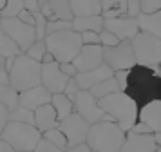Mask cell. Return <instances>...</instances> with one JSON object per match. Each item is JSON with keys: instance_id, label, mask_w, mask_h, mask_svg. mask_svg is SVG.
Masks as SVG:
<instances>
[{"instance_id": "obj_1", "label": "cell", "mask_w": 161, "mask_h": 152, "mask_svg": "<svg viewBox=\"0 0 161 152\" xmlns=\"http://www.w3.org/2000/svg\"><path fill=\"white\" fill-rule=\"evenodd\" d=\"M158 78H159V74L154 69L145 67V65H134L129 71V82H127L125 93L129 94L139 107H143V105L156 100Z\"/></svg>"}, {"instance_id": "obj_2", "label": "cell", "mask_w": 161, "mask_h": 152, "mask_svg": "<svg viewBox=\"0 0 161 152\" xmlns=\"http://www.w3.org/2000/svg\"><path fill=\"white\" fill-rule=\"evenodd\" d=\"M98 103L112 120H116V123L125 132L132 130V127L138 123L139 105L127 93L109 94L102 100H98Z\"/></svg>"}, {"instance_id": "obj_3", "label": "cell", "mask_w": 161, "mask_h": 152, "mask_svg": "<svg viewBox=\"0 0 161 152\" xmlns=\"http://www.w3.org/2000/svg\"><path fill=\"white\" fill-rule=\"evenodd\" d=\"M127 134L114 121H98L91 125L87 134V145L96 152H119Z\"/></svg>"}, {"instance_id": "obj_4", "label": "cell", "mask_w": 161, "mask_h": 152, "mask_svg": "<svg viewBox=\"0 0 161 152\" xmlns=\"http://www.w3.org/2000/svg\"><path fill=\"white\" fill-rule=\"evenodd\" d=\"M9 83L18 93L42 85V64L29 58L25 53L15 56L9 69Z\"/></svg>"}, {"instance_id": "obj_5", "label": "cell", "mask_w": 161, "mask_h": 152, "mask_svg": "<svg viewBox=\"0 0 161 152\" xmlns=\"http://www.w3.org/2000/svg\"><path fill=\"white\" fill-rule=\"evenodd\" d=\"M47 51L51 53L58 64H69L78 56L80 49L83 47L81 35L73 29L62 31V33H53L45 38Z\"/></svg>"}, {"instance_id": "obj_6", "label": "cell", "mask_w": 161, "mask_h": 152, "mask_svg": "<svg viewBox=\"0 0 161 152\" xmlns=\"http://www.w3.org/2000/svg\"><path fill=\"white\" fill-rule=\"evenodd\" d=\"M44 134L29 123H18V121H9L6 125L4 132L0 134V139L8 141L16 152H25V150H35L36 145Z\"/></svg>"}, {"instance_id": "obj_7", "label": "cell", "mask_w": 161, "mask_h": 152, "mask_svg": "<svg viewBox=\"0 0 161 152\" xmlns=\"http://www.w3.org/2000/svg\"><path fill=\"white\" fill-rule=\"evenodd\" d=\"M132 49L136 54L138 65L150 67L159 74L161 65V40L156 36L139 31L138 35L132 38Z\"/></svg>"}, {"instance_id": "obj_8", "label": "cell", "mask_w": 161, "mask_h": 152, "mask_svg": "<svg viewBox=\"0 0 161 152\" xmlns=\"http://www.w3.org/2000/svg\"><path fill=\"white\" fill-rule=\"evenodd\" d=\"M74 112L78 114L89 123V125H94L98 121H114L96 100L91 91H78L74 94Z\"/></svg>"}, {"instance_id": "obj_9", "label": "cell", "mask_w": 161, "mask_h": 152, "mask_svg": "<svg viewBox=\"0 0 161 152\" xmlns=\"http://www.w3.org/2000/svg\"><path fill=\"white\" fill-rule=\"evenodd\" d=\"M103 62L112 71H130L136 62V54L132 49V40H121L116 47H103Z\"/></svg>"}, {"instance_id": "obj_10", "label": "cell", "mask_w": 161, "mask_h": 152, "mask_svg": "<svg viewBox=\"0 0 161 152\" xmlns=\"http://www.w3.org/2000/svg\"><path fill=\"white\" fill-rule=\"evenodd\" d=\"M0 27L18 43V47L22 49V53H25L33 43L36 42L35 25H29V24L22 22L20 18H2Z\"/></svg>"}, {"instance_id": "obj_11", "label": "cell", "mask_w": 161, "mask_h": 152, "mask_svg": "<svg viewBox=\"0 0 161 152\" xmlns=\"http://www.w3.org/2000/svg\"><path fill=\"white\" fill-rule=\"evenodd\" d=\"M58 129L65 134L69 147H76V145L87 143V134H89L91 125L78 112H73L69 118H65L64 121H60Z\"/></svg>"}, {"instance_id": "obj_12", "label": "cell", "mask_w": 161, "mask_h": 152, "mask_svg": "<svg viewBox=\"0 0 161 152\" xmlns=\"http://www.w3.org/2000/svg\"><path fill=\"white\" fill-rule=\"evenodd\" d=\"M69 80L71 78L62 72L60 64L56 60L49 62V64H42V85L51 94L65 93V87L69 83Z\"/></svg>"}, {"instance_id": "obj_13", "label": "cell", "mask_w": 161, "mask_h": 152, "mask_svg": "<svg viewBox=\"0 0 161 152\" xmlns=\"http://www.w3.org/2000/svg\"><path fill=\"white\" fill-rule=\"evenodd\" d=\"M103 29L116 35L119 40H132L139 33V25L136 18L118 16V18H103Z\"/></svg>"}, {"instance_id": "obj_14", "label": "cell", "mask_w": 161, "mask_h": 152, "mask_svg": "<svg viewBox=\"0 0 161 152\" xmlns=\"http://www.w3.org/2000/svg\"><path fill=\"white\" fill-rule=\"evenodd\" d=\"M73 64L78 67L80 72H87L100 67L103 64V47L102 45H83L78 56L73 60Z\"/></svg>"}, {"instance_id": "obj_15", "label": "cell", "mask_w": 161, "mask_h": 152, "mask_svg": "<svg viewBox=\"0 0 161 152\" xmlns=\"http://www.w3.org/2000/svg\"><path fill=\"white\" fill-rule=\"evenodd\" d=\"M158 150V143L154 134H136L129 130L127 139H125L121 152H156Z\"/></svg>"}, {"instance_id": "obj_16", "label": "cell", "mask_w": 161, "mask_h": 152, "mask_svg": "<svg viewBox=\"0 0 161 152\" xmlns=\"http://www.w3.org/2000/svg\"><path fill=\"white\" fill-rule=\"evenodd\" d=\"M112 76H114V71L103 62L100 67H96L92 71L78 72V74L74 76V80L78 82V85H80L81 91H91V89L94 85H98L100 82H103V80H107V78H112Z\"/></svg>"}, {"instance_id": "obj_17", "label": "cell", "mask_w": 161, "mask_h": 152, "mask_svg": "<svg viewBox=\"0 0 161 152\" xmlns=\"http://www.w3.org/2000/svg\"><path fill=\"white\" fill-rule=\"evenodd\" d=\"M18 100H20V105L22 107L29 109V110H36L38 107L51 103L53 94L44 85H36V87H33V89H27V91L20 93V98Z\"/></svg>"}, {"instance_id": "obj_18", "label": "cell", "mask_w": 161, "mask_h": 152, "mask_svg": "<svg viewBox=\"0 0 161 152\" xmlns=\"http://www.w3.org/2000/svg\"><path fill=\"white\" fill-rule=\"evenodd\" d=\"M138 121L147 123L152 129V132H161V101L154 100L143 107H139Z\"/></svg>"}, {"instance_id": "obj_19", "label": "cell", "mask_w": 161, "mask_h": 152, "mask_svg": "<svg viewBox=\"0 0 161 152\" xmlns=\"http://www.w3.org/2000/svg\"><path fill=\"white\" fill-rule=\"evenodd\" d=\"M58 125H60L58 116H56V110H54V107H53L51 103L42 105V107H38L35 110V127L42 134L51 129H56Z\"/></svg>"}, {"instance_id": "obj_20", "label": "cell", "mask_w": 161, "mask_h": 152, "mask_svg": "<svg viewBox=\"0 0 161 152\" xmlns=\"http://www.w3.org/2000/svg\"><path fill=\"white\" fill-rule=\"evenodd\" d=\"M139 25V31L143 33H148V35L156 36L161 40V11H156V13H141L136 18Z\"/></svg>"}, {"instance_id": "obj_21", "label": "cell", "mask_w": 161, "mask_h": 152, "mask_svg": "<svg viewBox=\"0 0 161 152\" xmlns=\"http://www.w3.org/2000/svg\"><path fill=\"white\" fill-rule=\"evenodd\" d=\"M69 4L74 16H92L103 13L102 0H69Z\"/></svg>"}, {"instance_id": "obj_22", "label": "cell", "mask_w": 161, "mask_h": 152, "mask_svg": "<svg viewBox=\"0 0 161 152\" xmlns=\"http://www.w3.org/2000/svg\"><path fill=\"white\" fill-rule=\"evenodd\" d=\"M73 31L76 33H85V31H103V16L102 14H92V16H74Z\"/></svg>"}, {"instance_id": "obj_23", "label": "cell", "mask_w": 161, "mask_h": 152, "mask_svg": "<svg viewBox=\"0 0 161 152\" xmlns=\"http://www.w3.org/2000/svg\"><path fill=\"white\" fill-rule=\"evenodd\" d=\"M51 105L56 110V116H58V121H64L65 118L74 112V101L67 96L65 93H60V94H53V100Z\"/></svg>"}, {"instance_id": "obj_24", "label": "cell", "mask_w": 161, "mask_h": 152, "mask_svg": "<svg viewBox=\"0 0 161 152\" xmlns=\"http://www.w3.org/2000/svg\"><path fill=\"white\" fill-rule=\"evenodd\" d=\"M49 7H51V20H74V13L69 0H49Z\"/></svg>"}, {"instance_id": "obj_25", "label": "cell", "mask_w": 161, "mask_h": 152, "mask_svg": "<svg viewBox=\"0 0 161 152\" xmlns=\"http://www.w3.org/2000/svg\"><path fill=\"white\" fill-rule=\"evenodd\" d=\"M91 93H92V96H94L96 100H102V98L109 96V94L123 93V91H121V87L118 83V80L112 76V78H107V80H103V82H100L98 85H94L91 89Z\"/></svg>"}, {"instance_id": "obj_26", "label": "cell", "mask_w": 161, "mask_h": 152, "mask_svg": "<svg viewBox=\"0 0 161 152\" xmlns=\"http://www.w3.org/2000/svg\"><path fill=\"white\" fill-rule=\"evenodd\" d=\"M22 54V49L18 47V43L11 38V36L0 27V56L4 58H15Z\"/></svg>"}, {"instance_id": "obj_27", "label": "cell", "mask_w": 161, "mask_h": 152, "mask_svg": "<svg viewBox=\"0 0 161 152\" xmlns=\"http://www.w3.org/2000/svg\"><path fill=\"white\" fill-rule=\"evenodd\" d=\"M18 98H20V93L16 89H13L9 83H0V103H4L9 109V112L20 105Z\"/></svg>"}, {"instance_id": "obj_28", "label": "cell", "mask_w": 161, "mask_h": 152, "mask_svg": "<svg viewBox=\"0 0 161 152\" xmlns=\"http://www.w3.org/2000/svg\"><path fill=\"white\" fill-rule=\"evenodd\" d=\"M9 121H18V123H29V125H35V110H29V109L18 105L15 110L9 112Z\"/></svg>"}, {"instance_id": "obj_29", "label": "cell", "mask_w": 161, "mask_h": 152, "mask_svg": "<svg viewBox=\"0 0 161 152\" xmlns=\"http://www.w3.org/2000/svg\"><path fill=\"white\" fill-rule=\"evenodd\" d=\"M24 9H25V2L24 0H8L4 11L0 13V18H16Z\"/></svg>"}, {"instance_id": "obj_30", "label": "cell", "mask_w": 161, "mask_h": 152, "mask_svg": "<svg viewBox=\"0 0 161 152\" xmlns=\"http://www.w3.org/2000/svg\"><path fill=\"white\" fill-rule=\"evenodd\" d=\"M44 138L47 139V141H51L53 145H56L58 149H62V150H67V149H69V143H67L65 134H64L58 127H56V129L47 130V132H44Z\"/></svg>"}, {"instance_id": "obj_31", "label": "cell", "mask_w": 161, "mask_h": 152, "mask_svg": "<svg viewBox=\"0 0 161 152\" xmlns=\"http://www.w3.org/2000/svg\"><path fill=\"white\" fill-rule=\"evenodd\" d=\"M45 53H47V45H45V40H36V42L31 45L29 49L25 51V54L33 60H36L42 64V58L45 56Z\"/></svg>"}, {"instance_id": "obj_32", "label": "cell", "mask_w": 161, "mask_h": 152, "mask_svg": "<svg viewBox=\"0 0 161 152\" xmlns=\"http://www.w3.org/2000/svg\"><path fill=\"white\" fill-rule=\"evenodd\" d=\"M47 18L44 14L40 13H35V35H36V40H45L47 38Z\"/></svg>"}, {"instance_id": "obj_33", "label": "cell", "mask_w": 161, "mask_h": 152, "mask_svg": "<svg viewBox=\"0 0 161 152\" xmlns=\"http://www.w3.org/2000/svg\"><path fill=\"white\" fill-rule=\"evenodd\" d=\"M69 29H73V22H69V20H49L47 22V35L62 33V31H69Z\"/></svg>"}, {"instance_id": "obj_34", "label": "cell", "mask_w": 161, "mask_h": 152, "mask_svg": "<svg viewBox=\"0 0 161 152\" xmlns=\"http://www.w3.org/2000/svg\"><path fill=\"white\" fill-rule=\"evenodd\" d=\"M119 42H121V40H119L116 35L109 33L107 29L100 31V45H102V47H116Z\"/></svg>"}, {"instance_id": "obj_35", "label": "cell", "mask_w": 161, "mask_h": 152, "mask_svg": "<svg viewBox=\"0 0 161 152\" xmlns=\"http://www.w3.org/2000/svg\"><path fill=\"white\" fill-rule=\"evenodd\" d=\"M141 13H156L161 11V0H139Z\"/></svg>"}, {"instance_id": "obj_36", "label": "cell", "mask_w": 161, "mask_h": 152, "mask_svg": "<svg viewBox=\"0 0 161 152\" xmlns=\"http://www.w3.org/2000/svg\"><path fill=\"white\" fill-rule=\"evenodd\" d=\"M80 35H81V42H83V45H100V33L85 31V33H80Z\"/></svg>"}, {"instance_id": "obj_37", "label": "cell", "mask_w": 161, "mask_h": 152, "mask_svg": "<svg viewBox=\"0 0 161 152\" xmlns=\"http://www.w3.org/2000/svg\"><path fill=\"white\" fill-rule=\"evenodd\" d=\"M35 152H65V150H62V149H58L56 145H53L51 141H47L45 138H42V139H40V143L36 145V149H35Z\"/></svg>"}, {"instance_id": "obj_38", "label": "cell", "mask_w": 161, "mask_h": 152, "mask_svg": "<svg viewBox=\"0 0 161 152\" xmlns=\"http://www.w3.org/2000/svg\"><path fill=\"white\" fill-rule=\"evenodd\" d=\"M139 14H141V4H139V0H127V16L138 18Z\"/></svg>"}, {"instance_id": "obj_39", "label": "cell", "mask_w": 161, "mask_h": 152, "mask_svg": "<svg viewBox=\"0 0 161 152\" xmlns=\"http://www.w3.org/2000/svg\"><path fill=\"white\" fill-rule=\"evenodd\" d=\"M25 2V9L31 11V13H38L44 4H47L49 0H24Z\"/></svg>"}, {"instance_id": "obj_40", "label": "cell", "mask_w": 161, "mask_h": 152, "mask_svg": "<svg viewBox=\"0 0 161 152\" xmlns=\"http://www.w3.org/2000/svg\"><path fill=\"white\" fill-rule=\"evenodd\" d=\"M8 58L0 56V83H9V71H8V64H6ZM11 85V83H9Z\"/></svg>"}, {"instance_id": "obj_41", "label": "cell", "mask_w": 161, "mask_h": 152, "mask_svg": "<svg viewBox=\"0 0 161 152\" xmlns=\"http://www.w3.org/2000/svg\"><path fill=\"white\" fill-rule=\"evenodd\" d=\"M8 123H9V109L4 103H0V134L4 132Z\"/></svg>"}, {"instance_id": "obj_42", "label": "cell", "mask_w": 161, "mask_h": 152, "mask_svg": "<svg viewBox=\"0 0 161 152\" xmlns=\"http://www.w3.org/2000/svg\"><path fill=\"white\" fill-rule=\"evenodd\" d=\"M60 69H62V72L67 74L69 78H74V76L80 72V71H78V67H76L73 62H69V64H60Z\"/></svg>"}, {"instance_id": "obj_43", "label": "cell", "mask_w": 161, "mask_h": 152, "mask_svg": "<svg viewBox=\"0 0 161 152\" xmlns=\"http://www.w3.org/2000/svg\"><path fill=\"white\" fill-rule=\"evenodd\" d=\"M78 91H81L80 85H78V82H76L74 78H71L69 80V83H67V87H65V94L71 98V100H74V94L78 93Z\"/></svg>"}, {"instance_id": "obj_44", "label": "cell", "mask_w": 161, "mask_h": 152, "mask_svg": "<svg viewBox=\"0 0 161 152\" xmlns=\"http://www.w3.org/2000/svg\"><path fill=\"white\" fill-rule=\"evenodd\" d=\"M114 78L118 80V83L121 87V91L125 93V89H127V82H129V71H116L114 72Z\"/></svg>"}, {"instance_id": "obj_45", "label": "cell", "mask_w": 161, "mask_h": 152, "mask_svg": "<svg viewBox=\"0 0 161 152\" xmlns=\"http://www.w3.org/2000/svg\"><path fill=\"white\" fill-rule=\"evenodd\" d=\"M132 132H136V134H154L152 132V129L147 125V123H143V121H138L134 127H132Z\"/></svg>"}, {"instance_id": "obj_46", "label": "cell", "mask_w": 161, "mask_h": 152, "mask_svg": "<svg viewBox=\"0 0 161 152\" xmlns=\"http://www.w3.org/2000/svg\"><path fill=\"white\" fill-rule=\"evenodd\" d=\"M16 18H20L22 22L29 24V25H35V13H31V11H27V9H24V11L18 14Z\"/></svg>"}, {"instance_id": "obj_47", "label": "cell", "mask_w": 161, "mask_h": 152, "mask_svg": "<svg viewBox=\"0 0 161 152\" xmlns=\"http://www.w3.org/2000/svg\"><path fill=\"white\" fill-rule=\"evenodd\" d=\"M91 150V147L87 143H81V145H76V147H69L65 152H89Z\"/></svg>"}, {"instance_id": "obj_48", "label": "cell", "mask_w": 161, "mask_h": 152, "mask_svg": "<svg viewBox=\"0 0 161 152\" xmlns=\"http://www.w3.org/2000/svg\"><path fill=\"white\" fill-rule=\"evenodd\" d=\"M121 0H102V6H103V11H107L110 7H114L116 4H119Z\"/></svg>"}, {"instance_id": "obj_49", "label": "cell", "mask_w": 161, "mask_h": 152, "mask_svg": "<svg viewBox=\"0 0 161 152\" xmlns=\"http://www.w3.org/2000/svg\"><path fill=\"white\" fill-rule=\"evenodd\" d=\"M0 152H16L8 141H4V139H0Z\"/></svg>"}, {"instance_id": "obj_50", "label": "cell", "mask_w": 161, "mask_h": 152, "mask_svg": "<svg viewBox=\"0 0 161 152\" xmlns=\"http://www.w3.org/2000/svg\"><path fill=\"white\" fill-rule=\"evenodd\" d=\"M49 62H54V56H53L51 53L47 51V53H45V56L42 58V64H49Z\"/></svg>"}, {"instance_id": "obj_51", "label": "cell", "mask_w": 161, "mask_h": 152, "mask_svg": "<svg viewBox=\"0 0 161 152\" xmlns=\"http://www.w3.org/2000/svg\"><path fill=\"white\" fill-rule=\"evenodd\" d=\"M156 100L161 101V76L158 78V91H156Z\"/></svg>"}, {"instance_id": "obj_52", "label": "cell", "mask_w": 161, "mask_h": 152, "mask_svg": "<svg viewBox=\"0 0 161 152\" xmlns=\"http://www.w3.org/2000/svg\"><path fill=\"white\" fill-rule=\"evenodd\" d=\"M6 2H8V0H0V13L4 11V7H6Z\"/></svg>"}, {"instance_id": "obj_53", "label": "cell", "mask_w": 161, "mask_h": 152, "mask_svg": "<svg viewBox=\"0 0 161 152\" xmlns=\"http://www.w3.org/2000/svg\"><path fill=\"white\" fill-rule=\"evenodd\" d=\"M156 152H161V147H158V150H156Z\"/></svg>"}, {"instance_id": "obj_54", "label": "cell", "mask_w": 161, "mask_h": 152, "mask_svg": "<svg viewBox=\"0 0 161 152\" xmlns=\"http://www.w3.org/2000/svg\"><path fill=\"white\" fill-rule=\"evenodd\" d=\"M159 76H161V65H159Z\"/></svg>"}, {"instance_id": "obj_55", "label": "cell", "mask_w": 161, "mask_h": 152, "mask_svg": "<svg viewBox=\"0 0 161 152\" xmlns=\"http://www.w3.org/2000/svg\"><path fill=\"white\" fill-rule=\"evenodd\" d=\"M25 152H35V150H25Z\"/></svg>"}, {"instance_id": "obj_56", "label": "cell", "mask_w": 161, "mask_h": 152, "mask_svg": "<svg viewBox=\"0 0 161 152\" xmlns=\"http://www.w3.org/2000/svg\"><path fill=\"white\" fill-rule=\"evenodd\" d=\"M89 152H96V150H89Z\"/></svg>"}, {"instance_id": "obj_57", "label": "cell", "mask_w": 161, "mask_h": 152, "mask_svg": "<svg viewBox=\"0 0 161 152\" xmlns=\"http://www.w3.org/2000/svg\"><path fill=\"white\" fill-rule=\"evenodd\" d=\"M0 24H2V18H0Z\"/></svg>"}, {"instance_id": "obj_58", "label": "cell", "mask_w": 161, "mask_h": 152, "mask_svg": "<svg viewBox=\"0 0 161 152\" xmlns=\"http://www.w3.org/2000/svg\"><path fill=\"white\" fill-rule=\"evenodd\" d=\"M119 152H121V150H119Z\"/></svg>"}]
</instances>
